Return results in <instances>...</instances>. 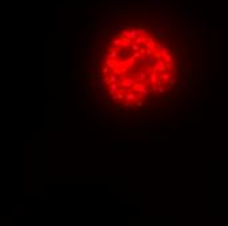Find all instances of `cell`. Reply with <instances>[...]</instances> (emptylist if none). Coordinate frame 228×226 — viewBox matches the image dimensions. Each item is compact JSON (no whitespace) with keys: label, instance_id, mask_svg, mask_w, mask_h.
Masks as SVG:
<instances>
[{"label":"cell","instance_id":"cell-1","mask_svg":"<svg viewBox=\"0 0 228 226\" xmlns=\"http://www.w3.org/2000/svg\"><path fill=\"white\" fill-rule=\"evenodd\" d=\"M132 91H135L137 94H142V96H148L149 93H151V90H149V88L147 86L146 82H140V81H137L134 86L131 88Z\"/></svg>","mask_w":228,"mask_h":226},{"label":"cell","instance_id":"cell-2","mask_svg":"<svg viewBox=\"0 0 228 226\" xmlns=\"http://www.w3.org/2000/svg\"><path fill=\"white\" fill-rule=\"evenodd\" d=\"M89 115L92 116V119H94L96 122H106L108 120V111L106 110H101V111H89Z\"/></svg>","mask_w":228,"mask_h":226},{"label":"cell","instance_id":"cell-3","mask_svg":"<svg viewBox=\"0 0 228 226\" xmlns=\"http://www.w3.org/2000/svg\"><path fill=\"white\" fill-rule=\"evenodd\" d=\"M138 80L137 79H134L132 76H127V79L126 80H123L121 84H119V86H122V88H126V89H129V90H131V88L137 84Z\"/></svg>","mask_w":228,"mask_h":226},{"label":"cell","instance_id":"cell-4","mask_svg":"<svg viewBox=\"0 0 228 226\" xmlns=\"http://www.w3.org/2000/svg\"><path fill=\"white\" fill-rule=\"evenodd\" d=\"M152 68L155 69V71H157L159 73H163V72H165L166 69V64H165V60L164 59H159V60H156V63H155V65L152 67Z\"/></svg>","mask_w":228,"mask_h":226},{"label":"cell","instance_id":"cell-5","mask_svg":"<svg viewBox=\"0 0 228 226\" xmlns=\"http://www.w3.org/2000/svg\"><path fill=\"white\" fill-rule=\"evenodd\" d=\"M188 85H189V79H188V77H185V76H183L182 79L178 81V86H177L176 91H177V93H181V91H185L186 89H188Z\"/></svg>","mask_w":228,"mask_h":226},{"label":"cell","instance_id":"cell-6","mask_svg":"<svg viewBox=\"0 0 228 226\" xmlns=\"http://www.w3.org/2000/svg\"><path fill=\"white\" fill-rule=\"evenodd\" d=\"M164 60H165V64H166V68L168 69H173L174 68V52H169L168 56L164 58Z\"/></svg>","mask_w":228,"mask_h":226},{"label":"cell","instance_id":"cell-7","mask_svg":"<svg viewBox=\"0 0 228 226\" xmlns=\"http://www.w3.org/2000/svg\"><path fill=\"white\" fill-rule=\"evenodd\" d=\"M152 26H154V32H155V34H156L157 37L160 38V39H164V38H166V33L164 32L163 29H161V26H160V25L152 24Z\"/></svg>","mask_w":228,"mask_h":226},{"label":"cell","instance_id":"cell-8","mask_svg":"<svg viewBox=\"0 0 228 226\" xmlns=\"http://www.w3.org/2000/svg\"><path fill=\"white\" fill-rule=\"evenodd\" d=\"M138 94L132 90H129L127 93H125V101H131V102H137L138 101Z\"/></svg>","mask_w":228,"mask_h":226},{"label":"cell","instance_id":"cell-9","mask_svg":"<svg viewBox=\"0 0 228 226\" xmlns=\"http://www.w3.org/2000/svg\"><path fill=\"white\" fill-rule=\"evenodd\" d=\"M155 47H157L159 48V51H160V54H161V58H165V56H168L169 55V52H171V50L168 48L166 46H164V44H160V43H156V46Z\"/></svg>","mask_w":228,"mask_h":226},{"label":"cell","instance_id":"cell-10","mask_svg":"<svg viewBox=\"0 0 228 226\" xmlns=\"http://www.w3.org/2000/svg\"><path fill=\"white\" fill-rule=\"evenodd\" d=\"M148 77H149V76L147 75V72L144 71V69H143V71H138V73H137V80H138V81L144 82L147 79H148Z\"/></svg>","mask_w":228,"mask_h":226},{"label":"cell","instance_id":"cell-11","mask_svg":"<svg viewBox=\"0 0 228 226\" xmlns=\"http://www.w3.org/2000/svg\"><path fill=\"white\" fill-rule=\"evenodd\" d=\"M121 42H122V35L121 34H117V37L113 38V39L110 41V43H112L113 47L118 48V47H121Z\"/></svg>","mask_w":228,"mask_h":226},{"label":"cell","instance_id":"cell-12","mask_svg":"<svg viewBox=\"0 0 228 226\" xmlns=\"http://www.w3.org/2000/svg\"><path fill=\"white\" fill-rule=\"evenodd\" d=\"M172 76H173V75H172L169 71H165V72H163V73H160V75H159V80H163L164 82L168 84V80L171 79Z\"/></svg>","mask_w":228,"mask_h":226},{"label":"cell","instance_id":"cell-13","mask_svg":"<svg viewBox=\"0 0 228 226\" xmlns=\"http://www.w3.org/2000/svg\"><path fill=\"white\" fill-rule=\"evenodd\" d=\"M147 42H148V37H147V35H138V37L135 38V43L140 44V46H144Z\"/></svg>","mask_w":228,"mask_h":226},{"label":"cell","instance_id":"cell-14","mask_svg":"<svg viewBox=\"0 0 228 226\" xmlns=\"http://www.w3.org/2000/svg\"><path fill=\"white\" fill-rule=\"evenodd\" d=\"M108 86H109V94H110V96L115 94L117 91L119 90V85H118V84H115V82H110Z\"/></svg>","mask_w":228,"mask_h":226},{"label":"cell","instance_id":"cell-15","mask_svg":"<svg viewBox=\"0 0 228 226\" xmlns=\"http://www.w3.org/2000/svg\"><path fill=\"white\" fill-rule=\"evenodd\" d=\"M131 43H132V41L130 39V38L122 37V42H121V47H122V48H130V47H131Z\"/></svg>","mask_w":228,"mask_h":226},{"label":"cell","instance_id":"cell-16","mask_svg":"<svg viewBox=\"0 0 228 226\" xmlns=\"http://www.w3.org/2000/svg\"><path fill=\"white\" fill-rule=\"evenodd\" d=\"M181 15L186 18L191 17V8L190 7H182L181 8Z\"/></svg>","mask_w":228,"mask_h":226},{"label":"cell","instance_id":"cell-17","mask_svg":"<svg viewBox=\"0 0 228 226\" xmlns=\"http://www.w3.org/2000/svg\"><path fill=\"white\" fill-rule=\"evenodd\" d=\"M109 54H110V59H118L119 58V50L118 48H115V47H112L110 48V51H109Z\"/></svg>","mask_w":228,"mask_h":226},{"label":"cell","instance_id":"cell-18","mask_svg":"<svg viewBox=\"0 0 228 226\" xmlns=\"http://www.w3.org/2000/svg\"><path fill=\"white\" fill-rule=\"evenodd\" d=\"M189 94H190L191 99H193V101H195V99H198L199 97H201L202 90H191V91H189Z\"/></svg>","mask_w":228,"mask_h":226},{"label":"cell","instance_id":"cell-19","mask_svg":"<svg viewBox=\"0 0 228 226\" xmlns=\"http://www.w3.org/2000/svg\"><path fill=\"white\" fill-rule=\"evenodd\" d=\"M135 64H137V59H135V58L132 56V55H130V56L127 58V65H129L130 68L132 69V68L135 67Z\"/></svg>","mask_w":228,"mask_h":226},{"label":"cell","instance_id":"cell-20","mask_svg":"<svg viewBox=\"0 0 228 226\" xmlns=\"http://www.w3.org/2000/svg\"><path fill=\"white\" fill-rule=\"evenodd\" d=\"M130 56L129 51H127V48H122L121 51H119V58L118 59H127V58Z\"/></svg>","mask_w":228,"mask_h":226},{"label":"cell","instance_id":"cell-21","mask_svg":"<svg viewBox=\"0 0 228 226\" xmlns=\"http://www.w3.org/2000/svg\"><path fill=\"white\" fill-rule=\"evenodd\" d=\"M126 107L134 108V107H135L134 102H131V101H125V102H123V103H122V105H121V107H119V108H126Z\"/></svg>","mask_w":228,"mask_h":226},{"label":"cell","instance_id":"cell-22","mask_svg":"<svg viewBox=\"0 0 228 226\" xmlns=\"http://www.w3.org/2000/svg\"><path fill=\"white\" fill-rule=\"evenodd\" d=\"M137 32H138V35H147V29L143 26V25H140L139 27H137Z\"/></svg>","mask_w":228,"mask_h":226},{"label":"cell","instance_id":"cell-23","mask_svg":"<svg viewBox=\"0 0 228 226\" xmlns=\"http://www.w3.org/2000/svg\"><path fill=\"white\" fill-rule=\"evenodd\" d=\"M119 30H121V27H119V26L113 25V26H110V29H108V33H110V34H115V33H118Z\"/></svg>","mask_w":228,"mask_h":226},{"label":"cell","instance_id":"cell-24","mask_svg":"<svg viewBox=\"0 0 228 226\" xmlns=\"http://www.w3.org/2000/svg\"><path fill=\"white\" fill-rule=\"evenodd\" d=\"M97 67H98V63H97V59L94 56L91 58V68L92 69H97Z\"/></svg>","mask_w":228,"mask_h":226},{"label":"cell","instance_id":"cell-25","mask_svg":"<svg viewBox=\"0 0 228 226\" xmlns=\"http://www.w3.org/2000/svg\"><path fill=\"white\" fill-rule=\"evenodd\" d=\"M109 82H115V84H118V75L110 73V75H109Z\"/></svg>","mask_w":228,"mask_h":226},{"label":"cell","instance_id":"cell-26","mask_svg":"<svg viewBox=\"0 0 228 226\" xmlns=\"http://www.w3.org/2000/svg\"><path fill=\"white\" fill-rule=\"evenodd\" d=\"M102 73L104 75H110V73H113V69L109 68L108 65H104L102 67Z\"/></svg>","mask_w":228,"mask_h":226},{"label":"cell","instance_id":"cell-27","mask_svg":"<svg viewBox=\"0 0 228 226\" xmlns=\"http://www.w3.org/2000/svg\"><path fill=\"white\" fill-rule=\"evenodd\" d=\"M127 76H131V75H125V73H121V75H118V85L121 84L123 80H126L127 79Z\"/></svg>","mask_w":228,"mask_h":226},{"label":"cell","instance_id":"cell-28","mask_svg":"<svg viewBox=\"0 0 228 226\" xmlns=\"http://www.w3.org/2000/svg\"><path fill=\"white\" fill-rule=\"evenodd\" d=\"M176 82H177L176 77H174V76H172L171 79L168 80V84H166V86H173V85H176Z\"/></svg>","mask_w":228,"mask_h":226},{"label":"cell","instance_id":"cell-29","mask_svg":"<svg viewBox=\"0 0 228 226\" xmlns=\"http://www.w3.org/2000/svg\"><path fill=\"white\" fill-rule=\"evenodd\" d=\"M101 76H102V69H98L97 68L96 69V75H92V79H101Z\"/></svg>","mask_w":228,"mask_h":226},{"label":"cell","instance_id":"cell-30","mask_svg":"<svg viewBox=\"0 0 228 226\" xmlns=\"http://www.w3.org/2000/svg\"><path fill=\"white\" fill-rule=\"evenodd\" d=\"M155 63H156V58H155V56H151L148 60H147V65L154 67V65H155Z\"/></svg>","mask_w":228,"mask_h":226},{"label":"cell","instance_id":"cell-31","mask_svg":"<svg viewBox=\"0 0 228 226\" xmlns=\"http://www.w3.org/2000/svg\"><path fill=\"white\" fill-rule=\"evenodd\" d=\"M80 96H81V98H80V101H81V103H83V105L85 106V105H87V102H85V96H87V90H83Z\"/></svg>","mask_w":228,"mask_h":226},{"label":"cell","instance_id":"cell-32","mask_svg":"<svg viewBox=\"0 0 228 226\" xmlns=\"http://www.w3.org/2000/svg\"><path fill=\"white\" fill-rule=\"evenodd\" d=\"M156 46V42H147L146 44H144V47H146V48H154V47Z\"/></svg>","mask_w":228,"mask_h":226},{"label":"cell","instance_id":"cell-33","mask_svg":"<svg viewBox=\"0 0 228 226\" xmlns=\"http://www.w3.org/2000/svg\"><path fill=\"white\" fill-rule=\"evenodd\" d=\"M93 54H94V48H93V47H88V50H87V56H88V58H92V56H93Z\"/></svg>","mask_w":228,"mask_h":226},{"label":"cell","instance_id":"cell-34","mask_svg":"<svg viewBox=\"0 0 228 226\" xmlns=\"http://www.w3.org/2000/svg\"><path fill=\"white\" fill-rule=\"evenodd\" d=\"M102 84H104V81H102V79H97V84H96V86H97V89L98 90H102Z\"/></svg>","mask_w":228,"mask_h":226},{"label":"cell","instance_id":"cell-35","mask_svg":"<svg viewBox=\"0 0 228 226\" xmlns=\"http://www.w3.org/2000/svg\"><path fill=\"white\" fill-rule=\"evenodd\" d=\"M180 68H181L182 72L186 69V62H185V60H181V62H180Z\"/></svg>","mask_w":228,"mask_h":226},{"label":"cell","instance_id":"cell-36","mask_svg":"<svg viewBox=\"0 0 228 226\" xmlns=\"http://www.w3.org/2000/svg\"><path fill=\"white\" fill-rule=\"evenodd\" d=\"M159 103H160V101H151V102H149V107L154 108V107H156Z\"/></svg>","mask_w":228,"mask_h":226},{"label":"cell","instance_id":"cell-37","mask_svg":"<svg viewBox=\"0 0 228 226\" xmlns=\"http://www.w3.org/2000/svg\"><path fill=\"white\" fill-rule=\"evenodd\" d=\"M88 11H89V15H93V13H96V11H97V8L96 7H88Z\"/></svg>","mask_w":228,"mask_h":226},{"label":"cell","instance_id":"cell-38","mask_svg":"<svg viewBox=\"0 0 228 226\" xmlns=\"http://www.w3.org/2000/svg\"><path fill=\"white\" fill-rule=\"evenodd\" d=\"M144 71H146V72H147V75L149 76V75L152 73V67H151V65H147L146 68H144Z\"/></svg>","mask_w":228,"mask_h":226},{"label":"cell","instance_id":"cell-39","mask_svg":"<svg viewBox=\"0 0 228 226\" xmlns=\"http://www.w3.org/2000/svg\"><path fill=\"white\" fill-rule=\"evenodd\" d=\"M132 56L135 58V59H140V56H142V54H140V51H137V52H132Z\"/></svg>","mask_w":228,"mask_h":226},{"label":"cell","instance_id":"cell-40","mask_svg":"<svg viewBox=\"0 0 228 226\" xmlns=\"http://www.w3.org/2000/svg\"><path fill=\"white\" fill-rule=\"evenodd\" d=\"M140 63H147V60H148V58H147V55H142L140 56Z\"/></svg>","mask_w":228,"mask_h":226},{"label":"cell","instance_id":"cell-41","mask_svg":"<svg viewBox=\"0 0 228 226\" xmlns=\"http://www.w3.org/2000/svg\"><path fill=\"white\" fill-rule=\"evenodd\" d=\"M102 81H104V84H106V85H109V75H106L105 77H102Z\"/></svg>","mask_w":228,"mask_h":226},{"label":"cell","instance_id":"cell-42","mask_svg":"<svg viewBox=\"0 0 228 226\" xmlns=\"http://www.w3.org/2000/svg\"><path fill=\"white\" fill-rule=\"evenodd\" d=\"M105 107H106V108L112 107V106H110V99L109 98H105Z\"/></svg>","mask_w":228,"mask_h":226},{"label":"cell","instance_id":"cell-43","mask_svg":"<svg viewBox=\"0 0 228 226\" xmlns=\"http://www.w3.org/2000/svg\"><path fill=\"white\" fill-rule=\"evenodd\" d=\"M84 89H85L87 91L91 89V86H89V81H88V80H87V81H85V84H84Z\"/></svg>","mask_w":228,"mask_h":226},{"label":"cell","instance_id":"cell-44","mask_svg":"<svg viewBox=\"0 0 228 226\" xmlns=\"http://www.w3.org/2000/svg\"><path fill=\"white\" fill-rule=\"evenodd\" d=\"M137 107H138V108H142V107H143V102H142L140 99H138V101H137Z\"/></svg>","mask_w":228,"mask_h":226},{"label":"cell","instance_id":"cell-45","mask_svg":"<svg viewBox=\"0 0 228 226\" xmlns=\"http://www.w3.org/2000/svg\"><path fill=\"white\" fill-rule=\"evenodd\" d=\"M190 103H186V105H185V107H183V110H185V111H190Z\"/></svg>","mask_w":228,"mask_h":226},{"label":"cell","instance_id":"cell-46","mask_svg":"<svg viewBox=\"0 0 228 226\" xmlns=\"http://www.w3.org/2000/svg\"><path fill=\"white\" fill-rule=\"evenodd\" d=\"M101 93H102V96H104V98H108V91L105 90V89H102Z\"/></svg>","mask_w":228,"mask_h":226},{"label":"cell","instance_id":"cell-47","mask_svg":"<svg viewBox=\"0 0 228 226\" xmlns=\"http://www.w3.org/2000/svg\"><path fill=\"white\" fill-rule=\"evenodd\" d=\"M183 33H185V35H189V37L191 35V33H190V30H189V29H185V30H183Z\"/></svg>","mask_w":228,"mask_h":226},{"label":"cell","instance_id":"cell-48","mask_svg":"<svg viewBox=\"0 0 228 226\" xmlns=\"http://www.w3.org/2000/svg\"><path fill=\"white\" fill-rule=\"evenodd\" d=\"M80 42H81V43H80V46H81V47H85V38H81V41H80Z\"/></svg>","mask_w":228,"mask_h":226},{"label":"cell","instance_id":"cell-49","mask_svg":"<svg viewBox=\"0 0 228 226\" xmlns=\"http://www.w3.org/2000/svg\"><path fill=\"white\" fill-rule=\"evenodd\" d=\"M104 59H110V54H109V52H105V54H104Z\"/></svg>","mask_w":228,"mask_h":226},{"label":"cell","instance_id":"cell-50","mask_svg":"<svg viewBox=\"0 0 228 226\" xmlns=\"http://www.w3.org/2000/svg\"><path fill=\"white\" fill-rule=\"evenodd\" d=\"M113 34H110V33H108V41H112L113 39V37H112Z\"/></svg>","mask_w":228,"mask_h":226},{"label":"cell","instance_id":"cell-51","mask_svg":"<svg viewBox=\"0 0 228 226\" xmlns=\"http://www.w3.org/2000/svg\"><path fill=\"white\" fill-rule=\"evenodd\" d=\"M197 25H198V24H197V21H195V20L191 21V26H197Z\"/></svg>","mask_w":228,"mask_h":226}]
</instances>
